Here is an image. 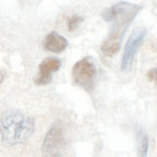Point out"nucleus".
Returning <instances> with one entry per match:
<instances>
[{"label":"nucleus","mask_w":157,"mask_h":157,"mask_svg":"<svg viewBox=\"0 0 157 157\" xmlns=\"http://www.w3.org/2000/svg\"><path fill=\"white\" fill-rule=\"evenodd\" d=\"M140 10V5L120 1L101 12V18L111 24L109 35L103 41L100 47L103 55L106 57H113L120 51L123 35Z\"/></svg>","instance_id":"1"},{"label":"nucleus","mask_w":157,"mask_h":157,"mask_svg":"<svg viewBox=\"0 0 157 157\" xmlns=\"http://www.w3.org/2000/svg\"><path fill=\"white\" fill-rule=\"evenodd\" d=\"M35 131L34 118L18 110H7L0 117V141L6 147L25 143Z\"/></svg>","instance_id":"2"},{"label":"nucleus","mask_w":157,"mask_h":157,"mask_svg":"<svg viewBox=\"0 0 157 157\" xmlns=\"http://www.w3.org/2000/svg\"><path fill=\"white\" fill-rule=\"evenodd\" d=\"M71 76L75 85L87 92H92L97 78V67L93 59L91 57H85L78 60L73 67Z\"/></svg>","instance_id":"3"},{"label":"nucleus","mask_w":157,"mask_h":157,"mask_svg":"<svg viewBox=\"0 0 157 157\" xmlns=\"http://www.w3.org/2000/svg\"><path fill=\"white\" fill-rule=\"evenodd\" d=\"M64 132L60 121H56L46 132L41 152L44 157H60L64 150Z\"/></svg>","instance_id":"4"},{"label":"nucleus","mask_w":157,"mask_h":157,"mask_svg":"<svg viewBox=\"0 0 157 157\" xmlns=\"http://www.w3.org/2000/svg\"><path fill=\"white\" fill-rule=\"evenodd\" d=\"M147 34V29L145 27H137L133 29L132 34L127 40L124 48H123V55L121 59V71L122 73H128L133 65V62L136 58L138 50L140 48L143 41Z\"/></svg>","instance_id":"5"},{"label":"nucleus","mask_w":157,"mask_h":157,"mask_svg":"<svg viewBox=\"0 0 157 157\" xmlns=\"http://www.w3.org/2000/svg\"><path fill=\"white\" fill-rule=\"evenodd\" d=\"M60 65H62L60 59L56 57H47V58L42 59V62L39 65L38 75L35 78V83L39 86L48 85L52 81L53 74L59 70Z\"/></svg>","instance_id":"6"},{"label":"nucleus","mask_w":157,"mask_h":157,"mask_svg":"<svg viewBox=\"0 0 157 157\" xmlns=\"http://www.w3.org/2000/svg\"><path fill=\"white\" fill-rule=\"evenodd\" d=\"M69 42L63 35H60L57 32H51L48 33L42 42V46L46 51L52 52V53H62L67 47Z\"/></svg>","instance_id":"7"},{"label":"nucleus","mask_w":157,"mask_h":157,"mask_svg":"<svg viewBox=\"0 0 157 157\" xmlns=\"http://www.w3.org/2000/svg\"><path fill=\"white\" fill-rule=\"evenodd\" d=\"M137 152L138 157H146L149 152V137L144 129L137 132Z\"/></svg>","instance_id":"8"},{"label":"nucleus","mask_w":157,"mask_h":157,"mask_svg":"<svg viewBox=\"0 0 157 157\" xmlns=\"http://www.w3.org/2000/svg\"><path fill=\"white\" fill-rule=\"evenodd\" d=\"M82 21L83 18L81 17V16H78V15H73L71 17H69V20H68V29L70 30V32H74V30H76L78 28V25L82 23Z\"/></svg>","instance_id":"9"},{"label":"nucleus","mask_w":157,"mask_h":157,"mask_svg":"<svg viewBox=\"0 0 157 157\" xmlns=\"http://www.w3.org/2000/svg\"><path fill=\"white\" fill-rule=\"evenodd\" d=\"M146 76H147V80H149V81H151V82H154V83L157 85V67L156 68L150 69V70L147 71Z\"/></svg>","instance_id":"10"},{"label":"nucleus","mask_w":157,"mask_h":157,"mask_svg":"<svg viewBox=\"0 0 157 157\" xmlns=\"http://www.w3.org/2000/svg\"><path fill=\"white\" fill-rule=\"evenodd\" d=\"M4 78H5V71L0 69V85L2 83V81H4Z\"/></svg>","instance_id":"11"},{"label":"nucleus","mask_w":157,"mask_h":157,"mask_svg":"<svg viewBox=\"0 0 157 157\" xmlns=\"http://www.w3.org/2000/svg\"><path fill=\"white\" fill-rule=\"evenodd\" d=\"M154 48L157 51V41H155V44H154Z\"/></svg>","instance_id":"12"}]
</instances>
